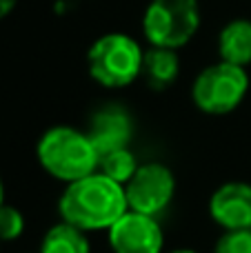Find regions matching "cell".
<instances>
[{"mask_svg": "<svg viewBox=\"0 0 251 253\" xmlns=\"http://www.w3.org/2000/svg\"><path fill=\"white\" fill-rule=\"evenodd\" d=\"M62 222H69L83 231L109 229L129 211L125 187L96 171L67 184L58 202Z\"/></svg>", "mask_w": 251, "mask_h": 253, "instance_id": "1", "label": "cell"}, {"mask_svg": "<svg viewBox=\"0 0 251 253\" xmlns=\"http://www.w3.org/2000/svg\"><path fill=\"white\" fill-rule=\"evenodd\" d=\"M36 156L49 175L67 184L96 173L100 160L89 133L65 125L51 126L40 135Z\"/></svg>", "mask_w": 251, "mask_h": 253, "instance_id": "2", "label": "cell"}, {"mask_svg": "<svg viewBox=\"0 0 251 253\" xmlns=\"http://www.w3.org/2000/svg\"><path fill=\"white\" fill-rule=\"evenodd\" d=\"M145 51L127 34H107L89 47V74L107 89H123L136 83L142 74Z\"/></svg>", "mask_w": 251, "mask_h": 253, "instance_id": "3", "label": "cell"}, {"mask_svg": "<svg viewBox=\"0 0 251 253\" xmlns=\"http://www.w3.org/2000/svg\"><path fill=\"white\" fill-rule=\"evenodd\" d=\"M198 0H151L142 16V31L151 47L180 49L198 34Z\"/></svg>", "mask_w": 251, "mask_h": 253, "instance_id": "4", "label": "cell"}, {"mask_svg": "<svg viewBox=\"0 0 251 253\" xmlns=\"http://www.w3.org/2000/svg\"><path fill=\"white\" fill-rule=\"evenodd\" d=\"M249 91V76L245 67L231 62H216L209 65L196 76L191 98L200 111L209 116L231 114Z\"/></svg>", "mask_w": 251, "mask_h": 253, "instance_id": "5", "label": "cell"}, {"mask_svg": "<svg viewBox=\"0 0 251 253\" xmlns=\"http://www.w3.org/2000/svg\"><path fill=\"white\" fill-rule=\"evenodd\" d=\"M173 193H176V178L171 169L160 162L140 165L125 184L129 209L145 215H156L165 211L173 200Z\"/></svg>", "mask_w": 251, "mask_h": 253, "instance_id": "6", "label": "cell"}, {"mask_svg": "<svg viewBox=\"0 0 251 253\" xmlns=\"http://www.w3.org/2000/svg\"><path fill=\"white\" fill-rule=\"evenodd\" d=\"M109 245L114 253H160L165 238L154 215L129 209L109 227Z\"/></svg>", "mask_w": 251, "mask_h": 253, "instance_id": "7", "label": "cell"}, {"mask_svg": "<svg viewBox=\"0 0 251 253\" xmlns=\"http://www.w3.org/2000/svg\"><path fill=\"white\" fill-rule=\"evenodd\" d=\"M209 213L225 231L251 229V184L227 182L213 191Z\"/></svg>", "mask_w": 251, "mask_h": 253, "instance_id": "8", "label": "cell"}, {"mask_svg": "<svg viewBox=\"0 0 251 253\" xmlns=\"http://www.w3.org/2000/svg\"><path fill=\"white\" fill-rule=\"evenodd\" d=\"M87 133L91 138L93 147H96L98 156H105L109 151L127 149L133 133V125L125 109L116 105H107L105 109L93 114L91 126H89Z\"/></svg>", "mask_w": 251, "mask_h": 253, "instance_id": "9", "label": "cell"}, {"mask_svg": "<svg viewBox=\"0 0 251 253\" xmlns=\"http://www.w3.org/2000/svg\"><path fill=\"white\" fill-rule=\"evenodd\" d=\"M218 53L220 60L231 65H251V20L238 18L227 22L218 36Z\"/></svg>", "mask_w": 251, "mask_h": 253, "instance_id": "10", "label": "cell"}, {"mask_svg": "<svg viewBox=\"0 0 251 253\" xmlns=\"http://www.w3.org/2000/svg\"><path fill=\"white\" fill-rule=\"evenodd\" d=\"M178 71H180V60H178L176 49L151 47L145 51L140 76L154 91H163V89L171 87L173 80L178 78Z\"/></svg>", "mask_w": 251, "mask_h": 253, "instance_id": "11", "label": "cell"}, {"mask_svg": "<svg viewBox=\"0 0 251 253\" xmlns=\"http://www.w3.org/2000/svg\"><path fill=\"white\" fill-rule=\"evenodd\" d=\"M89 240L84 231L69 222H58L44 233L40 253H89Z\"/></svg>", "mask_w": 251, "mask_h": 253, "instance_id": "12", "label": "cell"}, {"mask_svg": "<svg viewBox=\"0 0 251 253\" xmlns=\"http://www.w3.org/2000/svg\"><path fill=\"white\" fill-rule=\"evenodd\" d=\"M138 167L140 165L136 162V158H133V153L129 151V149L109 151V153H105V156H100V160H98V171L105 173L107 178L116 180V182L123 184V187L127 184V180L136 173Z\"/></svg>", "mask_w": 251, "mask_h": 253, "instance_id": "13", "label": "cell"}, {"mask_svg": "<svg viewBox=\"0 0 251 253\" xmlns=\"http://www.w3.org/2000/svg\"><path fill=\"white\" fill-rule=\"evenodd\" d=\"M25 231V215L16 207L4 202L0 207V242H11Z\"/></svg>", "mask_w": 251, "mask_h": 253, "instance_id": "14", "label": "cell"}, {"mask_svg": "<svg viewBox=\"0 0 251 253\" xmlns=\"http://www.w3.org/2000/svg\"><path fill=\"white\" fill-rule=\"evenodd\" d=\"M213 253H251V229L225 231L218 238Z\"/></svg>", "mask_w": 251, "mask_h": 253, "instance_id": "15", "label": "cell"}, {"mask_svg": "<svg viewBox=\"0 0 251 253\" xmlns=\"http://www.w3.org/2000/svg\"><path fill=\"white\" fill-rule=\"evenodd\" d=\"M16 2H18V0H0V20H2V18H7L9 13L13 11Z\"/></svg>", "mask_w": 251, "mask_h": 253, "instance_id": "16", "label": "cell"}, {"mask_svg": "<svg viewBox=\"0 0 251 253\" xmlns=\"http://www.w3.org/2000/svg\"><path fill=\"white\" fill-rule=\"evenodd\" d=\"M4 205V184H2V178H0V207Z\"/></svg>", "mask_w": 251, "mask_h": 253, "instance_id": "17", "label": "cell"}, {"mask_svg": "<svg viewBox=\"0 0 251 253\" xmlns=\"http://www.w3.org/2000/svg\"><path fill=\"white\" fill-rule=\"evenodd\" d=\"M171 253H198V251H194V249H178V251H171Z\"/></svg>", "mask_w": 251, "mask_h": 253, "instance_id": "18", "label": "cell"}]
</instances>
